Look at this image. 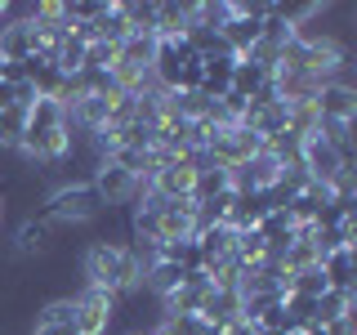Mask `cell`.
<instances>
[{"mask_svg":"<svg viewBox=\"0 0 357 335\" xmlns=\"http://www.w3.org/2000/svg\"><path fill=\"white\" fill-rule=\"evenodd\" d=\"M321 331H326V335H357V313H344V318L326 322Z\"/></svg>","mask_w":357,"mask_h":335,"instance_id":"44dd1931","label":"cell"},{"mask_svg":"<svg viewBox=\"0 0 357 335\" xmlns=\"http://www.w3.org/2000/svg\"><path fill=\"white\" fill-rule=\"evenodd\" d=\"M312 107H317L321 121H357V89L349 81H326L317 85V94H312Z\"/></svg>","mask_w":357,"mask_h":335,"instance_id":"ba28073f","label":"cell"},{"mask_svg":"<svg viewBox=\"0 0 357 335\" xmlns=\"http://www.w3.org/2000/svg\"><path fill=\"white\" fill-rule=\"evenodd\" d=\"M192 184H197V165L188 161V156H174V161H165L161 170L152 174V184H143V188H152V193L165 197V201H192Z\"/></svg>","mask_w":357,"mask_h":335,"instance_id":"52a82bcc","label":"cell"},{"mask_svg":"<svg viewBox=\"0 0 357 335\" xmlns=\"http://www.w3.org/2000/svg\"><path fill=\"white\" fill-rule=\"evenodd\" d=\"M197 223H192V201H165L161 210H156V241H183L192 237Z\"/></svg>","mask_w":357,"mask_h":335,"instance_id":"9c48e42d","label":"cell"},{"mask_svg":"<svg viewBox=\"0 0 357 335\" xmlns=\"http://www.w3.org/2000/svg\"><path fill=\"white\" fill-rule=\"evenodd\" d=\"M197 318H206L210 327H232V322L241 318V295L237 290H210V295L201 299Z\"/></svg>","mask_w":357,"mask_h":335,"instance_id":"30bf717a","label":"cell"},{"mask_svg":"<svg viewBox=\"0 0 357 335\" xmlns=\"http://www.w3.org/2000/svg\"><path fill=\"white\" fill-rule=\"evenodd\" d=\"M5 14H9V5H5V0H0V22H5Z\"/></svg>","mask_w":357,"mask_h":335,"instance_id":"cb8c5ba5","label":"cell"},{"mask_svg":"<svg viewBox=\"0 0 357 335\" xmlns=\"http://www.w3.org/2000/svg\"><path fill=\"white\" fill-rule=\"evenodd\" d=\"M321 273H326L331 290H353V251L344 246V251H331L326 260H321Z\"/></svg>","mask_w":357,"mask_h":335,"instance_id":"9a60e30c","label":"cell"},{"mask_svg":"<svg viewBox=\"0 0 357 335\" xmlns=\"http://www.w3.org/2000/svg\"><path fill=\"white\" fill-rule=\"evenodd\" d=\"M31 54H45V31L31 18L5 22V27H0V59L22 63V59H31Z\"/></svg>","mask_w":357,"mask_h":335,"instance_id":"8992f818","label":"cell"},{"mask_svg":"<svg viewBox=\"0 0 357 335\" xmlns=\"http://www.w3.org/2000/svg\"><path fill=\"white\" fill-rule=\"evenodd\" d=\"M299 170H304L312 184L331 188L340 174H349V170H353V156H349V152H340L335 143H326L321 134H308V139L299 143Z\"/></svg>","mask_w":357,"mask_h":335,"instance_id":"3957f363","label":"cell"},{"mask_svg":"<svg viewBox=\"0 0 357 335\" xmlns=\"http://www.w3.org/2000/svg\"><path fill=\"white\" fill-rule=\"evenodd\" d=\"M50 241H54V223H45V219L36 215V219H27V223L18 228L14 255H45V251H50Z\"/></svg>","mask_w":357,"mask_h":335,"instance_id":"5bb4252c","label":"cell"},{"mask_svg":"<svg viewBox=\"0 0 357 335\" xmlns=\"http://www.w3.org/2000/svg\"><path fill=\"white\" fill-rule=\"evenodd\" d=\"M76 299V335H107L116 327V308L121 299L112 290H98V286H81Z\"/></svg>","mask_w":357,"mask_h":335,"instance_id":"277c9868","label":"cell"},{"mask_svg":"<svg viewBox=\"0 0 357 335\" xmlns=\"http://www.w3.org/2000/svg\"><path fill=\"white\" fill-rule=\"evenodd\" d=\"M192 241L201 246V260L215 264V260H228V255H232V241H237V232H232L228 223H215V228H201Z\"/></svg>","mask_w":357,"mask_h":335,"instance_id":"4fadbf2b","label":"cell"},{"mask_svg":"<svg viewBox=\"0 0 357 335\" xmlns=\"http://www.w3.org/2000/svg\"><path fill=\"white\" fill-rule=\"evenodd\" d=\"M22 134H27V112H22V107H0V148L18 152Z\"/></svg>","mask_w":357,"mask_h":335,"instance_id":"2e32d148","label":"cell"},{"mask_svg":"<svg viewBox=\"0 0 357 335\" xmlns=\"http://www.w3.org/2000/svg\"><path fill=\"white\" fill-rule=\"evenodd\" d=\"M31 335H76V327H36Z\"/></svg>","mask_w":357,"mask_h":335,"instance_id":"7402d4cb","label":"cell"},{"mask_svg":"<svg viewBox=\"0 0 357 335\" xmlns=\"http://www.w3.org/2000/svg\"><path fill=\"white\" fill-rule=\"evenodd\" d=\"M0 107H14V103H9V85L5 81H0Z\"/></svg>","mask_w":357,"mask_h":335,"instance_id":"603a6c76","label":"cell"},{"mask_svg":"<svg viewBox=\"0 0 357 335\" xmlns=\"http://www.w3.org/2000/svg\"><path fill=\"white\" fill-rule=\"evenodd\" d=\"M232 54H206L201 59V94L210 98H223L228 94V81H232Z\"/></svg>","mask_w":357,"mask_h":335,"instance_id":"8fae6325","label":"cell"},{"mask_svg":"<svg viewBox=\"0 0 357 335\" xmlns=\"http://www.w3.org/2000/svg\"><path fill=\"white\" fill-rule=\"evenodd\" d=\"M89 188L98 193V201L112 210V206H126V201L139 197V179H130L121 165H112V161H94V174H89Z\"/></svg>","mask_w":357,"mask_h":335,"instance_id":"5b68a950","label":"cell"},{"mask_svg":"<svg viewBox=\"0 0 357 335\" xmlns=\"http://www.w3.org/2000/svg\"><path fill=\"white\" fill-rule=\"evenodd\" d=\"M0 223H5V197H0Z\"/></svg>","mask_w":357,"mask_h":335,"instance_id":"d4e9b609","label":"cell"},{"mask_svg":"<svg viewBox=\"0 0 357 335\" xmlns=\"http://www.w3.org/2000/svg\"><path fill=\"white\" fill-rule=\"evenodd\" d=\"M290 290H295V295L317 299V295H326V290H331V282H326V273H321V264H312V268H299V273H290Z\"/></svg>","mask_w":357,"mask_h":335,"instance_id":"d6986e66","label":"cell"},{"mask_svg":"<svg viewBox=\"0 0 357 335\" xmlns=\"http://www.w3.org/2000/svg\"><path fill=\"white\" fill-rule=\"evenodd\" d=\"M81 268H85V286H98V290H112L116 299L143 290V264L134 255L130 241H116V237H94L81 255Z\"/></svg>","mask_w":357,"mask_h":335,"instance_id":"6da1fadb","label":"cell"},{"mask_svg":"<svg viewBox=\"0 0 357 335\" xmlns=\"http://www.w3.org/2000/svg\"><path fill=\"white\" fill-rule=\"evenodd\" d=\"M192 22V5H156L152 14V36L156 40H178Z\"/></svg>","mask_w":357,"mask_h":335,"instance_id":"7c38bea8","label":"cell"},{"mask_svg":"<svg viewBox=\"0 0 357 335\" xmlns=\"http://www.w3.org/2000/svg\"><path fill=\"white\" fill-rule=\"evenodd\" d=\"M219 193H232V179L228 170H219V165H210V170H197V184H192V206H201V201L219 197Z\"/></svg>","mask_w":357,"mask_h":335,"instance_id":"e0dca14e","label":"cell"},{"mask_svg":"<svg viewBox=\"0 0 357 335\" xmlns=\"http://www.w3.org/2000/svg\"><path fill=\"white\" fill-rule=\"evenodd\" d=\"M344 313H357L353 308V290H326V295H317V327L344 318Z\"/></svg>","mask_w":357,"mask_h":335,"instance_id":"ac0fdd59","label":"cell"},{"mask_svg":"<svg viewBox=\"0 0 357 335\" xmlns=\"http://www.w3.org/2000/svg\"><path fill=\"white\" fill-rule=\"evenodd\" d=\"M36 327H76V299L63 295V299H50V304L40 308Z\"/></svg>","mask_w":357,"mask_h":335,"instance_id":"ffe728a7","label":"cell"},{"mask_svg":"<svg viewBox=\"0 0 357 335\" xmlns=\"http://www.w3.org/2000/svg\"><path fill=\"white\" fill-rule=\"evenodd\" d=\"M103 210H107V206L98 201V193L89 188V179H85V184H63V188H54L50 201H45V210H40V219L54 223V228H81V223H94Z\"/></svg>","mask_w":357,"mask_h":335,"instance_id":"7a4b0ae2","label":"cell"}]
</instances>
